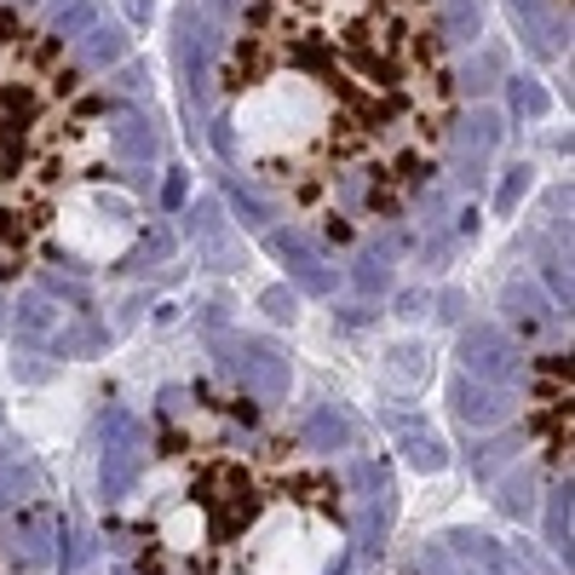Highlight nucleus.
Wrapping results in <instances>:
<instances>
[{"label":"nucleus","instance_id":"nucleus-1","mask_svg":"<svg viewBox=\"0 0 575 575\" xmlns=\"http://www.w3.org/2000/svg\"><path fill=\"white\" fill-rule=\"evenodd\" d=\"M461 75L443 0H236L213 53L219 150L329 242L403 219L443 173Z\"/></svg>","mask_w":575,"mask_h":575},{"label":"nucleus","instance_id":"nucleus-2","mask_svg":"<svg viewBox=\"0 0 575 575\" xmlns=\"http://www.w3.org/2000/svg\"><path fill=\"white\" fill-rule=\"evenodd\" d=\"M162 403L115 523L139 575H340L352 512L306 438H277L254 397L224 386Z\"/></svg>","mask_w":575,"mask_h":575},{"label":"nucleus","instance_id":"nucleus-3","mask_svg":"<svg viewBox=\"0 0 575 575\" xmlns=\"http://www.w3.org/2000/svg\"><path fill=\"white\" fill-rule=\"evenodd\" d=\"M110 196L104 87L35 7L0 0V277L81 254Z\"/></svg>","mask_w":575,"mask_h":575},{"label":"nucleus","instance_id":"nucleus-4","mask_svg":"<svg viewBox=\"0 0 575 575\" xmlns=\"http://www.w3.org/2000/svg\"><path fill=\"white\" fill-rule=\"evenodd\" d=\"M530 438L553 478L570 484L575 455V368H570V334L553 340L530 368Z\"/></svg>","mask_w":575,"mask_h":575},{"label":"nucleus","instance_id":"nucleus-5","mask_svg":"<svg viewBox=\"0 0 575 575\" xmlns=\"http://www.w3.org/2000/svg\"><path fill=\"white\" fill-rule=\"evenodd\" d=\"M553 12H564V23H570V0H553Z\"/></svg>","mask_w":575,"mask_h":575}]
</instances>
